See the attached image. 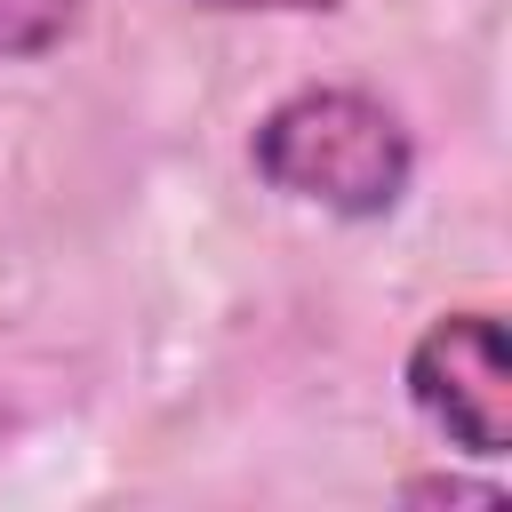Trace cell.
<instances>
[{
  "mask_svg": "<svg viewBox=\"0 0 512 512\" xmlns=\"http://www.w3.org/2000/svg\"><path fill=\"white\" fill-rule=\"evenodd\" d=\"M256 176L288 200L336 208V216H384L408 192V128L368 88H296L256 128Z\"/></svg>",
  "mask_w": 512,
  "mask_h": 512,
  "instance_id": "1",
  "label": "cell"
},
{
  "mask_svg": "<svg viewBox=\"0 0 512 512\" xmlns=\"http://www.w3.org/2000/svg\"><path fill=\"white\" fill-rule=\"evenodd\" d=\"M408 392L464 456H504L512 448V344H504V320L496 312L432 320L416 336V352H408Z\"/></svg>",
  "mask_w": 512,
  "mask_h": 512,
  "instance_id": "2",
  "label": "cell"
},
{
  "mask_svg": "<svg viewBox=\"0 0 512 512\" xmlns=\"http://www.w3.org/2000/svg\"><path fill=\"white\" fill-rule=\"evenodd\" d=\"M80 24V0H0V56H48Z\"/></svg>",
  "mask_w": 512,
  "mask_h": 512,
  "instance_id": "3",
  "label": "cell"
},
{
  "mask_svg": "<svg viewBox=\"0 0 512 512\" xmlns=\"http://www.w3.org/2000/svg\"><path fill=\"white\" fill-rule=\"evenodd\" d=\"M408 504H504L496 488H464V480H408Z\"/></svg>",
  "mask_w": 512,
  "mask_h": 512,
  "instance_id": "4",
  "label": "cell"
},
{
  "mask_svg": "<svg viewBox=\"0 0 512 512\" xmlns=\"http://www.w3.org/2000/svg\"><path fill=\"white\" fill-rule=\"evenodd\" d=\"M200 8H216V16H256V8H272V16H296V8H336V0H200Z\"/></svg>",
  "mask_w": 512,
  "mask_h": 512,
  "instance_id": "5",
  "label": "cell"
}]
</instances>
